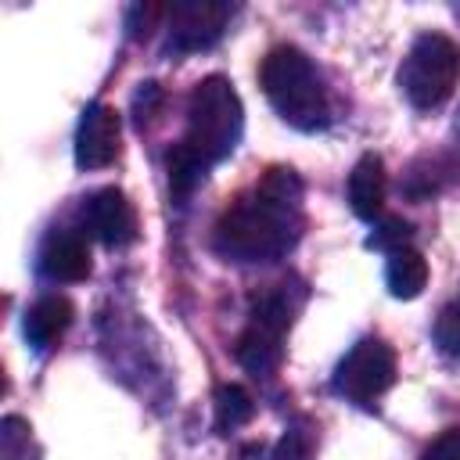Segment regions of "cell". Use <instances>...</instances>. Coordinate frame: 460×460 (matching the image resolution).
Segmentation results:
<instances>
[{
	"mask_svg": "<svg viewBox=\"0 0 460 460\" xmlns=\"http://www.w3.org/2000/svg\"><path fill=\"white\" fill-rule=\"evenodd\" d=\"M302 180L288 165L262 172L237 194L212 226V248L230 262H277L302 237Z\"/></svg>",
	"mask_w": 460,
	"mask_h": 460,
	"instance_id": "6da1fadb",
	"label": "cell"
},
{
	"mask_svg": "<svg viewBox=\"0 0 460 460\" xmlns=\"http://www.w3.org/2000/svg\"><path fill=\"white\" fill-rule=\"evenodd\" d=\"M259 86L288 126L302 133H316L331 122V97L323 75L305 50L288 43L273 47L259 65Z\"/></svg>",
	"mask_w": 460,
	"mask_h": 460,
	"instance_id": "7a4b0ae2",
	"label": "cell"
},
{
	"mask_svg": "<svg viewBox=\"0 0 460 460\" xmlns=\"http://www.w3.org/2000/svg\"><path fill=\"white\" fill-rule=\"evenodd\" d=\"M244 133V104L226 75H205L187 97V129L180 151H187L201 169L219 165L234 155Z\"/></svg>",
	"mask_w": 460,
	"mask_h": 460,
	"instance_id": "3957f363",
	"label": "cell"
},
{
	"mask_svg": "<svg viewBox=\"0 0 460 460\" xmlns=\"http://www.w3.org/2000/svg\"><path fill=\"white\" fill-rule=\"evenodd\" d=\"M302 298H305L302 288H295L291 280H280L252 302L248 323H244V331L237 334V345H234V356L248 374L270 377L280 367L284 334L291 331L295 313L302 309Z\"/></svg>",
	"mask_w": 460,
	"mask_h": 460,
	"instance_id": "277c9868",
	"label": "cell"
},
{
	"mask_svg": "<svg viewBox=\"0 0 460 460\" xmlns=\"http://www.w3.org/2000/svg\"><path fill=\"white\" fill-rule=\"evenodd\" d=\"M460 83V47L442 32H420L399 65V90L417 111L442 108Z\"/></svg>",
	"mask_w": 460,
	"mask_h": 460,
	"instance_id": "5b68a950",
	"label": "cell"
},
{
	"mask_svg": "<svg viewBox=\"0 0 460 460\" xmlns=\"http://www.w3.org/2000/svg\"><path fill=\"white\" fill-rule=\"evenodd\" d=\"M395 385V352L381 338H359L334 367L331 388L359 410H374Z\"/></svg>",
	"mask_w": 460,
	"mask_h": 460,
	"instance_id": "8992f818",
	"label": "cell"
},
{
	"mask_svg": "<svg viewBox=\"0 0 460 460\" xmlns=\"http://www.w3.org/2000/svg\"><path fill=\"white\" fill-rule=\"evenodd\" d=\"M234 18L230 4L219 0H176L165 11V50L169 54H194L219 43Z\"/></svg>",
	"mask_w": 460,
	"mask_h": 460,
	"instance_id": "52a82bcc",
	"label": "cell"
},
{
	"mask_svg": "<svg viewBox=\"0 0 460 460\" xmlns=\"http://www.w3.org/2000/svg\"><path fill=\"white\" fill-rule=\"evenodd\" d=\"M119 140H122L119 111L104 101L86 104L79 115V126H75V165L79 169L111 165L119 158Z\"/></svg>",
	"mask_w": 460,
	"mask_h": 460,
	"instance_id": "ba28073f",
	"label": "cell"
},
{
	"mask_svg": "<svg viewBox=\"0 0 460 460\" xmlns=\"http://www.w3.org/2000/svg\"><path fill=\"white\" fill-rule=\"evenodd\" d=\"M83 223L104 248H126L137 241V208L119 187L93 190L83 205Z\"/></svg>",
	"mask_w": 460,
	"mask_h": 460,
	"instance_id": "9c48e42d",
	"label": "cell"
},
{
	"mask_svg": "<svg viewBox=\"0 0 460 460\" xmlns=\"http://www.w3.org/2000/svg\"><path fill=\"white\" fill-rule=\"evenodd\" d=\"M36 266L47 280L54 284H75V280H86L93 262H90V244L79 230L72 226H54L47 230L40 252H36Z\"/></svg>",
	"mask_w": 460,
	"mask_h": 460,
	"instance_id": "30bf717a",
	"label": "cell"
},
{
	"mask_svg": "<svg viewBox=\"0 0 460 460\" xmlns=\"http://www.w3.org/2000/svg\"><path fill=\"white\" fill-rule=\"evenodd\" d=\"M72 320H75V309L65 295H43L25 309L22 331H25V341L36 352H47L61 341V334L72 327Z\"/></svg>",
	"mask_w": 460,
	"mask_h": 460,
	"instance_id": "8fae6325",
	"label": "cell"
},
{
	"mask_svg": "<svg viewBox=\"0 0 460 460\" xmlns=\"http://www.w3.org/2000/svg\"><path fill=\"white\" fill-rule=\"evenodd\" d=\"M349 205L359 219L374 223L385 216V162L377 155H363L349 172Z\"/></svg>",
	"mask_w": 460,
	"mask_h": 460,
	"instance_id": "7c38bea8",
	"label": "cell"
},
{
	"mask_svg": "<svg viewBox=\"0 0 460 460\" xmlns=\"http://www.w3.org/2000/svg\"><path fill=\"white\" fill-rule=\"evenodd\" d=\"M385 284H388V291L395 298H417L424 291V284H428V259L417 248H410V244L388 252Z\"/></svg>",
	"mask_w": 460,
	"mask_h": 460,
	"instance_id": "4fadbf2b",
	"label": "cell"
},
{
	"mask_svg": "<svg viewBox=\"0 0 460 460\" xmlns=\"http://www.w3.org/2000/svg\"><path fill=\"white\" fill-rule=\"evenodd\" d=\"M212 406H216V428L223 435L244 428L255 417V399L241 385H219L216 395H212Z\"/></svg>",
	"mask_w": 460,
	"mask_h": 460,
	"instance_id": "5bb4252c",
	"label": "cell"
},
{
	"mask_svg": "<svg viewBox=\"0 0 460 460\" xmlns=\"http://www.w3.org/2000/svg\"><path fill=\"white\" fill-rule=\"evenodd\" d=\"M40 449L32 442V428L22 417L0 420V460H36Z\"/></svg>",
	"mask_w": 460,
	"mask_h": 460,
	"instance_id": "9a60e30c",
	"label": "cell"
},
{
	"mask_svg": "<svg viewBox=\"0 0 460 460\" xmlns=\"http://www.w3.org/2000/svg\"><path fill=\"white\" fill-rule=\"evenodd\" d=\"M165 172H169V190H172V198H187V194L205 180L208 169H201L187 151H180V147L172 144L169 155H165Z\"/></svg>",
	"mask_w": 460,
	"mask_h": 460,
	"instance_id": "2e32d148",
	"label": "cell"
},
{
	"mask_svg": "<svg viewBox=\"0 0 460 460\" xmlns=\"http://www.w3.org/2000/svg\"><path fill=\"white\" fill-rule=\"evenodd\" d=\"M313 453H316V435H313V424L295 420V424H291V428L280 435V442L273 446L270 460H313Z\"/></svg>",
	"mask_w": 460,
	"mask_h": 460,
	"instance_id": "e0dca14e",
	"label": "cell"
},
{
	"mask_svg": "<svg viewBox=\"0 0 460 460\" xmlns=\"http://www.w3.org/2000/svg\"><path fill=\"white\" fill-rule=\"evenodd\" d=\"M431 334H435V345H438L442 356L460 359V298H453V302H446L438 309Z\"/></svg>",
	"mask_w": 460,
	"mask_h": 460,
	"instance_id": "ac0fdd59",
	"label": "cell"
},
{
	"mask_svg": "<svg viewBox=\"0 0 460 460\" xmlns=\"http://www.w3.org/2000/svg\"><path fill=\"white\" fill-rule=\"evenodd\" d=\"M413 226L402 219V216H381L377 219V230L367 237V248H377V252H395L410 241Z\"/></svg>",
	"mask_w": 460,
	"mask_h": 460,
	"instance_id": "d6986e66",
	"label": "cell"
},
{
	"mask_svg": "<svg viewBox=\"0 0 460 460\" xmlns=\"http://www.w3.org/2000/svg\"><path fill=\"white\" fill-rule=\"evenodd\" d=\"M162 101H165V93H162L158 83H140V90L133 93V119H137V126H147L158 115Z\"/></svg>",
	"mask_w": 460,
	"mask_h": 460,
	"instance_id": "ffe728a7",
	"label": "cell"
},
{
	"mask_svg": "<svg viewBox=\"0 0 460 460\" xmlns=\"http://www.w3.org/2000/svg\"><path fill=\"white\" fill-rule=\"evenodd\" d=\"M420 460H460V428H446L428 449Z\"/></svg>",
	"mask_w": 460,
	"mask_h": 460,
	"instance_id": "44dd1931",
	"label": "cell"
},
{
	"mask_svg": "<svg viewBox=\"0 0 460 460\" xmlns=\"http://www.w3.org/2000/svg\"><path fill=\"white\" fill-rule=\"evenodd\" d=\"M456 129H460V115H456Z\"/></svg>",
	"mask_w": 460,
	"mask_h": 460,
	"instance_id": "7402d4cb",
	"label": "cell"
}]
</instances>
